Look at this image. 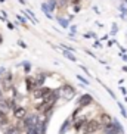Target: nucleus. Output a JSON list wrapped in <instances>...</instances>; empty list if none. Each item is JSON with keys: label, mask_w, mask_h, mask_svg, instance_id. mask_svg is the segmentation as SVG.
<instances>
[{"label": "nucleus", "mask_w": 127, "mask_h": 134, "mask_svg": "<svg viewBox=\"0 0 127 134\" xmlns=\"http://www.w3.org/2000/svg\"><path fill=\"white\" fill-rule=\"evenodd\" d=\"M98 119H99L100 124H102V125L105 127V125H108V124H111L114 118H111V115H108L107 112H102V114L99 115V118H98Z\"/></svg>", "instance_id": "8"}, {"label": "nucleus", "mask_w": 127, "mask_h": 134, "mask_svg": "<svg viewBox=\"0 0 127 134\" xmlns=\"http://www.w3.org/2000/svg\"><path fill=\"white\" fill-rule=\"evenodd\" d=\"M22 121H24L25 130H27V128H33V127H37L40 124V118L37 115H28V116H25Z\"/></svg>", "instance_id": "3"}, {"label": "nucleus", "mask_w": 127, "mask_h": 134, "mask_svg": "<svg viewBox=\"0 0 127 134\" xmlns=\"http://www.w3.org/2000/svg\"><path fill=\"white\" fill-rule=\"evenodd\" d=\"M27 134H41L40 133V124L37 127H33V128H27Z\"/></svg>", "instance_id": "14"}, {"label": "nucleus", "mask_w": 127, "mask_h": 134, "mask_svg": "<svg viewBox=\"0 0 127 134\" xmlns=\"http://www.w3.org/2000/svg\"><path fill=\"white\" fill-rule=\"evenodd\" d=\"M12 110H13V116L16 119H24L27 116V109L24 106H19V105H13L12 103Z\"/></svg>", "instance_id": "4"}, {"label": "nucleus", "mask_w": 127, "mask_h": 134, "mask_svg": "<svg viewBox=\"0 0 127 134\" xmlns=\"http://www.w3.org/2000/svg\"><path fill=\"white\" fill-rule=\"evenodd\" d=\"M2 115H3V112H2V110H0V116H2Z\"/></svg>", "instance_id": "32"}, {"label": "nucleus", "mask_w": 127, "mask_h": 134, "mask_svg": "<svg viewBox=\"0 0 127 134\" xmlns=\"http://www.w3.org/2000/svg\"><path fill=\"white\" fill-rule=\"evenodd\" d=\"M124 128L121 125H120V122L117 121V119H112L111 124H108V125L103 127V133L105 134H123Z\"/></svg>", "instance_id": "2"}, {"label": "nucleus", "mask_w": 127, "mask_h": 134, "mask_svg": "<svg viewBox=\"0 0 127 134\" xmlns=\"http://www.w3.org/2000/svg\"><path fill=\"white\" fill-rule=\"evenodd\" d=\"M70 124H71V118H67V119H65V122H64L62 125H61L59 133H58V134H65V133H67V130H68V127H70Z\"/></svg>", "instance_id": "9"}, {"label": "nucleus", "mask_w": 127, "mask_h": 134, "mask_svg": "<svg viewBox=\"0 0 127 134\" xmlns=\"http://www.w3.org/2000/svg\"><path fill=\"white\" fill-rule=\"evenodd\" d=\"M36 80H37V84H39V87H43L44 80H46V75H44L43 72H40V74L36 75Z\"/></svg>", "instance_id": "11"}, {"label": "nucleus", "mask_w": 127, "mask_h": 134, "mask_svg": "<svg viewBox=\"0 0 127 134\" xmlns=\"http://www.w3.org/2000/svg\"><path fill=\"white\" fill-rule=\"evenodd\" d=\"M8 28H9V30H13L15 27H13V24H10V22H8Z\"/></svg>", "instance_id": "26"}, {"label": "nucleus", "mask_w": 127, "mask_h": 134, "mask_svg": "<svg viewBox=\"0 0 127 134\" xmlns=\"http://www.w3.org/2000/svg\"><path fill=\"white\" fill-rule=\"evenodd\" d=\"M3 99V90H2V87H0V100Z\"/></svg>", "instance_id": "27"}, {"label": "nucleus", "mask_w": 127, "mask_h": 134, "mask_svg": "<svg viewBox=\"0 0 127 134\" xmlns=\"http://www.w3.org/2000/svg\"><path fill=\"white\" fill-rule=\"evenodd\" d=\"M3 72H4V68H3V66H0V75L3 74Z\"/></svg>", "instance_id": "28"}, {"label": "nucleus", "mask_w": 127, "mask_h": 134, "mask_svg": "<svg viewBox=\"0 0 127 134\" xmlns=\"http://www.w3.org/2000/svg\"><path fill=\"white\" fill-rule=\"evenodd\" d=\"M76 31H77V27H76V25H72V27H71V34H74Z\"/></svg>", "instance_id": "25"}, {"label": "nucleus", "mask_w": 127, "mask_h": 134, "mask_svg": "<svg viewBox=\"0 0 127 134\" xmlns=\"http://www.w3.org/2000/svg\"><path fill=\"white\" fill-rule=\"evenodd\" d=\"M118 9H120V12H121V15H124V16L127 15V8H126V6H124L123 3H121V4H120V6H118Z\"/></svg>", "instance_id": "18"}, {"label": "nucleus", "mask_w": 127, "mask_h": 134, "mask_svg": "<svg viewBox=\"0 0 127 134\" xmlns=\"http://www.w3.org/2000/svg\"><path fill=\"white\" fill-rule=\"evenodd\" d=\"M47 8H49L50 12H53L55 8H56V0H47Z\"/></svg>", "instance_id": "15"}, {"label": "nucleus", "mask_w": 127, "mask_h": 134, "mask_svg": "<svg viewBox=\"0 0 127 134\" xmlns=\"http://www.w3.org/2000/svg\"><path fill=\"white\" fill-rule=\"evenodd\" d=\"M77 78H78V80H80V81H81L83 84H87V86L90 84V83H89V80H86L84 77H81V75H77Z\"/></svg>", "instance_id": "19"}, {"label": "nucleus", "mask_w": 127, "mask_h": 134, "mask_svg": "<svg viewBox=\"0 0 127 134\" xmlns=\"http://www.w3.org/2000/svg\"><path fill=\"white\" fill-rule=\"evenodd\" d=\"M62 55L65 56V58H67V59H70L71 60V62H76V56L72 55V52L71 50H67V49H65V50H62Z\"/></svg>", "instance_id": "10"}, {"label": "nucleus", "mask_w": 127, "mask_h": 134, "mask_svg": "<svg viewBox=\"0 0 127 134\" xmlns=\"http://www.w3.org/2000/svg\"><path fill=\"white\" fill-rule=\"evenodd\" d=\"M61 91H62V96H65L67 100H71L76 96V88L70 84H64V87H61Z\"/></svg>", "instance_id": "5"}, {"label": "nucleus", "mask_w": 127, "mask_h": 134, "mask_svg": "<svg viewBox=\"0 0 127 134\" xmlns=\"http://www.w3.org/2000/svg\"><path fill=\"white\" fill-rule=\"evenodd\" d=\"M121 56H123V59H124V60H126V62H127V55H126V53H124V55H121Z\"/></svg>", "instance_id": "29"}, {"label": "nucleus", "mask_w": 127, "mask_h": 134, "mask_svg": "<svg viewBox=\"0 0 127 134\" xmlns=\"http://www.w3.org/2000/svg\"><path fill=\"white\" fill-rule=\"evenodd\" d=\"M103 87H105V90H107V91H108V93H109V94H111V97H114V99H115V94H114V91H112V90H111V88H108V87H107V86H103Z\"/></svg>", "instance_id": "21"}, {"label": "nucleus", "mask_w": 127, "mask_h": 134, "mask_svg": "<svg viewBox=\"0 0 127 134\" xmlns=\"http://www.w3.org/2000/svg\"><path fill=\"white\" fill-rule=\"evenodd\" d=\"M16 18H18V19H19L21 22H22V24L25 25V18H22V16H16Z\"/></svg>", "instance_id": "22"}, {"label": "nucleus", "mask_w": 127, "mask_h": 134, "mask_svg": "<svg viewBox=\"0 0 127 134\" xmlns=\"http://www.w3.org/2000/svg\"><path fill=\"white\" fill-rule=\"evenodd\" d=\"M25 87H27L28 91H34V90H37V88H40L39 84H37L36 77H27V78H25Z\"/></svg>", "instance_id": "7"}, {"label": "nucleus", "mask_w": 127, "mask_h": 134, "mask_svg": "<svg viewBox=\"0 0 127 134\" xmlns=\"http://www.w3.org/2000/svg\"><path fill=\"white\" fill-rule=\"evenodd\" d=\"M92 103H93V97H92L90 94H83V96H80V99L77 100V105H78V108H81V109L87 108L89 105H92Z\"/></svg>", "instance_id": "6"}, {"label": "nucleus", "mask_w": 127, "mask_h": 134, "mask_svg": "<svg viewBox=\"0 0 127 134\" xmlns=\"http://www.w3.org/2000/svg\"><path fill=\"white\" fill-rule=\"evenodd\" d=\"M117 105H118V108H120V112L123 114V116H124V118H127V112H126V108L123 106V103L117 102Z\"/></svg>", "instance_id": "16"}, {"label": "nucleus", "mask_w": 127, "mask_h": 134, "mask_svg": "<svg viewBox=\"0 0 127 134\" xmlns=\"http://www.w3.org/2000/svg\"><path fill=\"white\" fill-rule=\"evenodd\" d=\"M126 4H127V0H126Z\"/></svg>", "instance_id": "33"}, {"label": "nucleus", "mask_w": 127, "mask_h": 134, "mask_svg": "<svg viewBox=\"0 0 127 134\" xmlns=\"http://www.w3.org/2000/svg\"><path fill=\"white\" fill-rule=\"evenodd\" d=\"M0 3H4V0H0Z\"/></svg>", "instance_id": "31"}, {"label": "nucleus", "mask_w": 127, "mask_h": 134, "mask_svg": "<svg viewBox=\"0 0 127 134\" xmlns=\"http://www.w3.org/2000/svg\"><path fill=\"white\" fill-rule=\"evenodd\" d=\"M100 125H102V124H100L99 119H90V121H87L84 124L83 134H95L96 131H99Z\"/></svg>", "instance_id": "1"}, {"label": "nucleus", "mask_w": 127, "mask_h": 134, "mask_svg": "<svg viewBox=\"0 0 127 134\" xmlns=\"http://www.w3.org/2000/svg\"><path fill=\"white\" fill-rule=\"evenodd\" d=\"M22 65H24V69H25V74H28V72L31 71V63H30V62H24V63H22Z\"/></svg>", "instance_id": "17"}, {"label": "nucleus", "mask_w": 127, "mask_h": 134, "mask_svg": "<svg viewBox=\"0 0 127 134\" xmlns=\"http://www.w3.org/2000/svg\"><path fill=\"white\" fill-rule=\"evenodd\" d=\"M117 31H118V28H117V25H112V31H111V36H115L117 34Z\"/></svg>", "instance_id": "20"}, {"label": "nucleus", "mask_w": 127, "mask_h": 134, "mask_svg": "<svg viewBox=\"0 0 127 134\" xmlns=\"http://www.w3.org/2000/svg\"><path fill=\"white\" fill-rule=\"evenodd\" d=\"M120 90H121V93H123V94H127V90H126V88H124L123 86L120 87Z\"/></svg>", "instance_id": "24"}, {"label": "nucleus", "mask_w": 127, "mask_h": 134, "mask_svg": "<svg viewBox=\"0 0 127 134\" xmlns=\"http://www.w3.org/2000/svg\"><path fill=\"white\" fill-rule=\"evenodd\" d=\"M18 44H19L21 47H24V49H25V47H27V44H25V43H24V41H18Z\"/></svg>", "instance_id": "23"}, {"label": "nucleus", "mask_w": 127, "mask_h": 134, "mask_svg": "<svg viewBox=\"0 0 127 134\" xmlns=\"http://www.w3.org/2000/svg\"><path fill=\"white\" fill-rule=\"evenodd\" d=\"M123 71H124V72H127V66H123Z\"/></svg>", "instance_id": "30"}, {"label": "nucleus", "mask_w": 127, "mask_h": 134, "mask_svg": "<svg viewBox=\"0 0 127 134\" xmlns=\"http://www.w3.org/2000/svg\"><path fill=\"white\" fill-rule=\"evenodd\" d=\"M4 134H21V131L16 128V127H8L4 130Z\"/></svg>", "instance_id": "13"}, {"label": "nucleus", "mask_w": 127, "mask_h": 134, "mask_svg": "<svg viewBox=\"0 0 127 134\" xmlns=\"http://www.w3.org/2000/svg\"><path fill=\"white\" fill-rule=\"evenodd\" d=\"M58 22H59V25L62 28H68L70 27V19H67V18H62V16H59V18H58Z\"/></svg>", "instance_id": "12"}]
</instances>
